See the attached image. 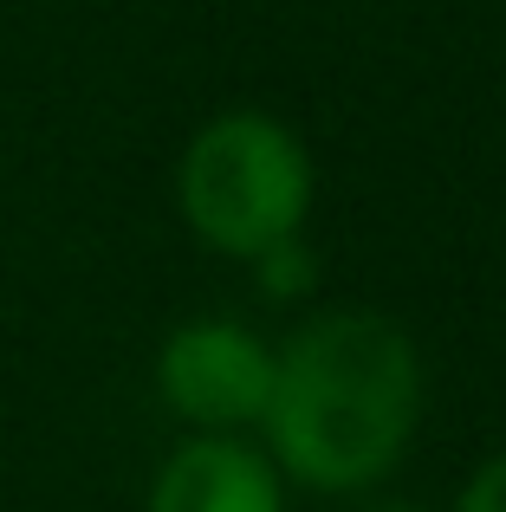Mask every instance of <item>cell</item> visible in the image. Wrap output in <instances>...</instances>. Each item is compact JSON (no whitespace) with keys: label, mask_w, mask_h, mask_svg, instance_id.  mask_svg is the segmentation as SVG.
<instances>
[{"label":"cell","mask_w":506,"mask_h":512,"mask_svg":"<svg viewBox=\"0 0 506 512\" xmlns=\"http://www.w3.org/2000/svg\"><path fill=\"white\" fill-rule=\"evenodd\" d=\"M416 402V350L403 331L370 312H331L273 357V396L260 422L292 480L351 493L396 467L416 428Z\"/></svg>","instance_id":"1"},{"label":"cell","mask_w":506,"mask_h":512,"mask_svg":"<svg viewBox=\"0 0 506 512\" xmlns=\"http://www.w3.org/2000/svg\"><path fill=\"white\" fill-rule=\"evenodd\" d=\"M312 169L292 130L273 117L228 111L189 143L182 156V214L221 253H273L299 234Z\"/></svg>","instance_id":"2"},{"label":"cell","mask_w":506,"mask_h":512,"mask_svg":"<svg viewBox=\"0 0 506 512\" xmlns=\"http://www.w3.org/2000/svg\"><path fill=\"white\" fill-rule=\"evenodd\" d=\"M156 383H163L169 409L202 422V428L260 422L266 396H273V350L241 325H221V318L182 325L176 338L163 344Z\"/></svg>","instance_id":"3"},{"label":"cell","mask_w":506,"mask_h":512,"mask_svg":"<svg viewBox=\"0 0 506 512\" xmlns=\"http://www.w3.org/2000/svg\"><path fill=\"white\" fill-rule=\"evenodd\" d=\"M150 512H279V474L266 454L208 435L163 461Z\"/></svg>","instance_id":"4"},{"label":"cell","mask_w":506,"mask_h":512,"mask_svg":"<svg viewBox=\"0 0 506 512\" xmlns=\"http://www.w3.org/2000/svg\"><path fill=\"white\" fill-rule=\"evenodd\" d=\"M455 512H506V454H500L494 467H481V474H474V487L461 493Z\"/></svg>","instance_id":"5"}]
</instances>
